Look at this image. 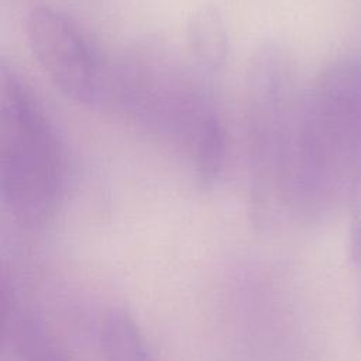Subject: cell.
I'll use <instances>...</instances> for the list:
<instances>
[{
  "mask_svg": "<svg viewBox=\"0 0 361 361\" xmlns=\"http://www.w3.org/2000/svg\"><path fill=\"white\" fill-rule=\"evenodd\" d=\"M65 186L62 144L24 79L0 63V197L25 227L54 216Z\"/></svg>",
  "mask_w": 361,
  "mask_h": 361,
  "instance_id": "cell-1",
  "label": "cell"
},
{
  "mask_svg": "<svg viewBox=\"0 0 361 361\" xmlns=\"http://www.w3.org/2000/svg\"><path fill=\"white\" fill-rule=\"evenodd\" d=\"M298 100L282 54L264 48L247 75L250 212L255 226H275L289 209Z\"/></svg>",
  "mask_w": 361,
  "mask_h": 361,
  "instance_id": "cell-2",
  "label": "cell"
},
{
  "mask_svg": "<svg viewBox=\"0 0 361 361\" xmlns=\"http://www.w3.org/2000/svg\"><path fill=\"white\" fill-rule=\"evenodd\" d=\"M27 41L41 69L69 99L93 109H110L113 73L63 13L32 8L25 21Z\"/></svg>",
  "mask_w": 361,
  "mask_h": 361,
  "instance_id": "cell-3",
  "label": "cell"
},
{
  "mask_svg": "<svg viewBox=\"0 0 361 361\" xmlns=\"http://www.w3.org/2000/svg\"><path fill=\"white\" fill-rule=\"evenodd\" d=\"M0 303V360L32 361L66 357L42 317L24 306L16 288L4 276Z\"/></svg>",
  "mask_w": 361,
  "mask_h": 361,
  "instance_id": "cell-4",
  "label": "cell"
},
{
  "mask_svg": "<svg viewBox=\"0 0 361 361\" xmlns=\"http://www.w3.org/2000/svg\"><path fill=\"white\" fill-rule=\"evenodd\" d=\"M90 327L97 348L107 358L144 361L154 357L133 316L121 306L104 307Z\"/></svg>",
  "mask_w": 361,
  "mask_h": 361,
  "instance_id": "cell-5",
  "label": "cell"
},
{
  "mask_svg": "<svg viewBox=\"0 0 361 361\" xmlns=\"http://www.w3.org/2000/svg\"><path fill=\"white\" fill-rule=\"evenodd\" d=\"M188 44L202 69L209 73L221 69L228 54V35L216 8L203 7L189 18Z\"/></svg>",
  "mask_w": 361,
  "mask_h": 361,
  "instance_id": "cell-6",
  "label": "cell"
},
{
  "mask_svg": "<svg viewBox=\"0 0 361 361\" xmlns=\"http://www.w3.org/2000/svg\"><path fill=\"white\" fill-rule=\"evenodd\" d=\"M351 241H353L354 258H357L361 262V171L354 182V192H353Z\"/></svg>",
  "mask_w": 361,
  "mask_h": 361,
  "instance_id": "cell-7",
  "label": "cell"
}]
</instances>
